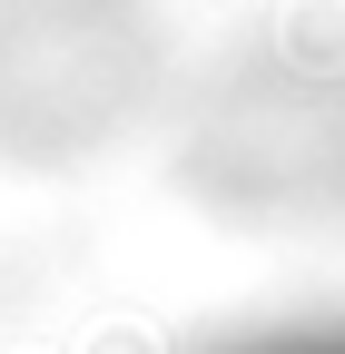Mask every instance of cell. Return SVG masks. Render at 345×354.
Returning <instances> with one entry per match:
<instances>
[{"label": "cell", "instance_id": "1", "mask_svg": "<svg viewBox=\"0 0 345 354\" xmlns=\"http://www.w3.org/2000/svg\"><path fill=\"white\" fill-rule=\"evenodd\" d=\"M256 354H345V335H286V344H256Z\"/></svg>", "mask_w": 345, "mask_h": 354}]
</instances>
